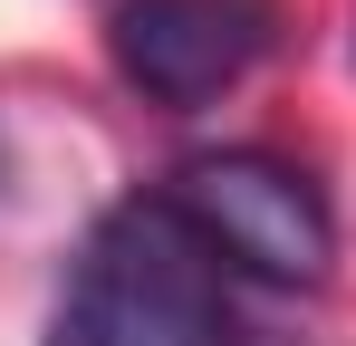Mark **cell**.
Returning <instances> with one entry per match:
<instances>
[{
    "label": "cell",
    "mask_w": 356,
    "mask_h": 346,
    "mask_svg": "<svg viewBox=\"0 0 356 346\" xmlns=\"http://www.w3.org/2000/svg\"><path fill=\"white\" fill-rule=\"evenodd\" d=\"M116 67L154 106H212L270 49V0H125L116 10Z\"/></svg>",
    "instance_id": "obj_3"
},
{
    "label": "cell",
    "mask_w": 356,
    "mask_h": 346,
    "mask_svg": "<svg viewBox=\"0 0 356 346\" xmlns=\"http://www.w3.org/2000/svg\"><path fill=\"white\" fill-rule=\"evenodd\" d=\"M49 346H241L222 250L174 212V192L116 202L87 231Z\"/></svg>",
    "instance_id": "obj_1"
},
{
    "label": "cell",
    "mask_w": 356,
    "mask_h": 346,
    "mask_svg": "<svg viewBox=\"0 0 356 346\" xmlns=\"http://www.w3.org/2000/svg\"><path fill=\"white\" fill-rule=\"evenodd\" d=\"M174 212L232 270L270 288H318L337 270V212H327V192L308 183L298 164L280 154H260V145H232V154H193L174 173Z\"/></svg>",
    "instance_id": "obj_2"
}]
</instances>
